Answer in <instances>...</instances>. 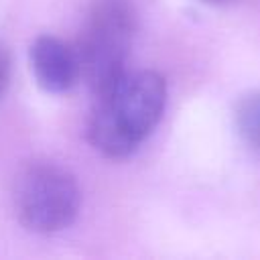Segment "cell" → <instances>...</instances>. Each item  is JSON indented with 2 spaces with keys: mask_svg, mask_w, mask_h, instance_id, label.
<instances>
[{
  "mask_svg": "<svg viewBox=\"0 0 260 260\" xmlns=\"http://www.w3.org/2000/svg\"><path fill=\"white\" fill-rule=\"evenodd\" d=\"M167 104V83L156 71H126L95 95L87 136L108 158L130 156L156 128Z\"/></svg>",
  "mask_w": 260,
  "mask_h": 260,
  "instance_id": "6da1fadb",
  "label": "cell"
},
{
  "mask_svg": "<svg viewBox=\"0 0 260 260\" xmlns=\"http://www.w3.org/2000/svg\"><path fill=\"white\" fill-rule=\"evenodd\" d=\"M8 81H10V55L0 45V95L8 87Z\"/></svg>",
  "mask_w": 260,
  "mask_h": 260,
  "instance_id": "8992f818",
  "label": "cell"
},
{
  "mask_svg": "<svg viewBox=\"0 0 260 260\" xmlns=\"http://www.w3.org/2000/svg\"><path fill=\"white\" fill-rule=\"evenodd\" d=\"M81 191L75 177L53 162H32L16 179L14 211L18 221L37 234L65 230L77 217Z\"/></svg>",
  "mask_w": 260,
  "mask_h": 260,
  "instance_id": "3957f363",
  "label": "cell"
},
{
  "mask_svg": "<svg viewBox=\"0 0 260 260\" xmlns=\"http://www.w3.org/2000/svg\"><path fill=\"white\" fill-rule=\"evenodd\" d=\"M132 32L134 14L126 0H100L93 6L77 47L81 77L93 95L106 91L126 73Z\"/></svg>",
  "mask_w": 260,
  "mask_h": 260,
  "instance_id": "7a4b0ae2",
  "label": "cell"
},
{
  "mask_svg": "<svg viewBox=\"0 0 260 260\" xmlns=\"http://www.w3.org/2000/svg\"><path fill=\"white\" fill-rule=\"evenodd\" d=\"M203 2H207V4H219V2H225V0H203Z\"/></svg>",
  "mask_w": 260,
  "mask_h": 260,
  "instance_id": "52a82bcc",
  "label": "cell"
},
{
  "mask_svg": "<svg viewBox=\"0 0 260 260\" xmlns=\"http://www.w3.org/2000/svg\"><path fill=\"white\" fill-rule=\"evenodd\" d=\"M236 126L244 142L260 152V91H252L238 102Z\"/></svg>",
  "mask_w": 260,
  "mask_h": 260,
  "instance_id": "5b68a950",
  "label": "cell"
},
{
  "mask_svg": "<svg viewBox=\"0 0 260 260\" xmlns=\"http://www.w3.org/2000/svg\"><path fill=\"white\" fill-rule=\"evenodd\" d=\"M30 69L37 83L49 93H63L81 77L77 49L51 35H43L30 45Z\"/></svg>",
  "mask_w": 260,
  "mask_h": 260,
  "instance_id": "277c9868",
  "label": "cell"
}]
</instances>
